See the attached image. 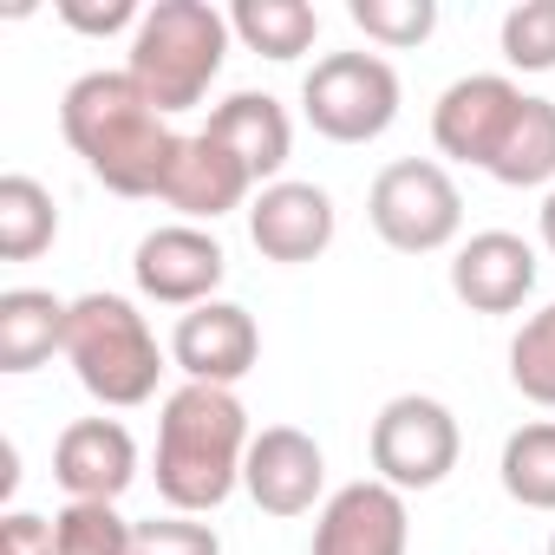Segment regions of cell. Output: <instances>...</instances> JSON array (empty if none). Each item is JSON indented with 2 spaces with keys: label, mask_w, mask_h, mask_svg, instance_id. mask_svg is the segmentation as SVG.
Here are the masks:
<instances>
[{
  "label": "cell",
  "mask_w": 555,
  "mask_h": 555,
  "mask_svg": "<svg viewBox=\"0 0 555 555\" xmlns=\"http://www.w3.org/2000/svg\"><path fill=\"white\" fill-rule=\"evenodd\" d=\"M60 131L86 157V170L118 196H164V177L177 164V131L164 112L131 86V73H86L60 99Z\"/></svg>",
  "instance_id": "6da1fadb"
},
{
  "label": "cell",
  "mask_w": 555,
  "mask_h": 555,
  "mask_svg": "<svg viewBox=\"0 0 555 555\" xmlns=\"http://www.w3.org/2000/svg\"><path fill=\"white\" fill-rule=\"evenodd\" d=\"M248 412L229 386H177L157 418V496L177 516H209L235 496L248 464Z\"/></svg>",
  "instance_id": "7a4b0ae2"
},
{
  "label": "cell",
  "mask_w": 555,
  "mask_h": 555,
  "mask_svg": "<svg viewBox=\"0 0 555 555\" xmlns=\"http://www.w3.org/2000/svg\"><path fill=\"white\" fill-rule=\"evenodd\" d=\"M229 14H216L209 0H157V8H144L138 34H131V86L164 112H196L229 60Z\"/></svg>",
  "instance_id": "3957f363"
},
{
  "label": "cell",
  "mask_w": 555,
  "mask_h": 555,
  "mask_svg": "<svg viewBox=\"0 0 555 555\" xmlns=\"http://www.w3.org/2000/svg\"><path fill=\"white\" fill-rule=\"evenodd\" d=\"M66 360L79 373V386L125 412V405H144L157 392V373H164V353H157V334L151 321L125 301V295H79L73 301V321H66Z\"/></svg>",
  "instance_id": "277c9868"
},
{
  "label": "cell",
  "mask_w": 555,
  "mask_h": 555,
  "mask_svg": "<svg viewBox=\"0 0 555 555\" xmlns=\"http://www.w3.org/2000/svg\"><path fill=\"white\" fill-rule=\"evenodd\" d=\"M366 216H373V229H379L386 248H399V255H438L464 229V196H457V183H451L444 164L399 157V164H386L373 177Z\"/></svg>",
  "instance_id": "5b68a950"
},
{
  "label": "cell",
  "mask_w": 555,
  "mask_h": 555,
  "mask_svg": "<svg viewBox=\"0 0 555 555\" xmlns=\"http://www.w3.org/2000/svg\"><path fill=\"white\" fill-rule=\"evenodd\" d=\"M301 112L334 144H373L399 118V73L379 53H327L301 79Z\"/></svg>",
  "instance_id": "8992f818"
},
{
  "label": "cell",
  "mask_w": 555,
  "mask_h": 555,
  "mask_svg": "<svg viewBox=\"0 0 555 555\" xmlns=\"http://www.w3.org/2000/svg\"><path fill=\"white\" fill-rule=\"evenodd\" d=\"M366 451H373L379 483H392V490L405 496V490H438V483L457 470L464 431H457V418H451V405H444V399L399 392V399H386V405H379Z\"/></svg>",
  "instance_id": "52a82bcc"
},
{
  "label": "cell",
  "mask_w": 555,
  "mask_h": 555,
  "mask_svg": "<svg viewBox=\"0 0 555 555\" xmlns=\"http://www.w3.org/2000/svg\"><path fill=\"white\" fill-rule=\"evenodd\" d=\"M131 274H138V295H144V301H164V308H183V314H190V308L216 301L222 274H229V255H222V242H216L209 229H196V222H164V229H151V235L138 242Z\"/></svg>",
  "instance_id": "ba28073f"
},
{
  "label": "cell",
  "mask_w": 555,
  "mask_h": 555,
  "mask_svg": "<svg viewBox=\"0 0 555 555\" xmlns=\"http://www.w3.org/2000/svg\"><path fill=\"white\" fill-rule=\"evenodd\" d=\"M522 99L529 92L516 79H503V73H470V79L444 86V99L431 105V144H438V157L490 170L496 151H503V138H509V125H516V112H522Z\"/></svg>",
  "instance_id": "9c48e42d"
},
{
  "label": "cell",
  "mask_w": 555,
  "mask_h": 555,
  "mask_svg": "<svg viewBox=\"0 0 555 555\" xmlns=\"http://www.w3.org/2000/svg\"><path fill=\"white\" fill-rule=\"evenodd\" d=\"M405 542H412L405 496L379 477L334 490L314 516V555H405Z\"/></svg>",
  "instance_id": "30bf717a"
},
{
  "label": "cell",
  "mask_w": 555,
  "mask_h": 555,
  "mask_svg": "<svg viewBox=\"0 0 555 555\" xmlns=\"http://www.w3.org/2000/svg\"><path fill=\"white\" fill-rule=\"evenodd\" d=\"M242 490L255 496V509L268 516H308L327 490V457L308 431L295 425H268L255 431L248 444V464H242Z\"/></svg>",
  "instance_id": "8fae6325"
},
{
  "label": "cell",
  "mask_w": 555,
  "mask_h": 555,
  "mask_svg": "<svg viewBox=\"0 0 555 555\" xmlns=\"http://www.w3.org/2000/svg\"><path fill=\"white\" fill-rule=\"evenodd\" d=\"M334 229H340V216H334V196H327L321 183L282 177V183H268V190L248 203V242H255L268 261H288V268L327 255V248H334Z\"/></svg>",
  "instance_id": "7c38bea8"
},
{
  "label": "cell",
  "mask_w": 555,
  "mask_h": 555,
  "mask_svg": "<svg viewBox=\"0 0 555 555\" xmlns=\"http://www.w3.org/2000/svg\"><path fill=\"white\" fill-rule=\"evenodd\" d=\"M170 360L190 386H229L261 360V334H255V314L235 308V301H203L177 321L170 334Z\"/></svg>",
  "instance_id": "4fadbf2b"
},
{
  "label": "cell",
  "mask_w": 555,
  "mask_h": 555,
  "mask_svg": "<svg viewBox=\"0 0 555 555\" xmlns=\"http://www.w3.org/2000/svg\"><path fill=\"white\" fill-rule=\"evenodd\" d=\"M451 295L470 314H516L535 295V248L516 229H477L451 255Z\"/></svg>",
  "instance_id": "5bb4252c"
},
{
  "label": "cell",
  "mask_w": 555,
  "mask_h": 555,
  "mask_svg": "<svg viewBox=\"0 0 555 555\" xmlns=\"http://www.w3.org/2000/svg\"><path fill=\"white\" fill-rule=\"evenodd\" d=\"M53 477L66 503H118L138 477V438L118 418H73L53 444Z\"/></svg>",
  "instance_id": "9a60e30c"
},
{
  "label": "cell",
  "mask_w": 555,
  "mask_h": 555,
  "mask_svg": "<svg viewBox=\"0 0 555 555\" xmlns=\"http://www.w3.org/2000/svg\"><path fill=\"white\" fill-rule=\"evenodd\" d=\"M248 190H255L248 164H242L229 144H216L209 131L183 138V144H177V164H170V177H164V203H170L183 222H196V229L216 222V216H229V209H242Z\"/></svg>",
  "instance_id": "2e32d148"
},
{
  "label": "cell",
  "mask_w": 555,
  "mask_h": 555,
  "mask_svg": "<svg viewBox=\"0 0 555 555\" xmlns=\"http://www.w3.org/2000/svg\"><path fill=\"white\" fill-rule=\"evenodd\" d=\"M216 144H229L242 164H248V177L268 190V183H282V164H288V151H295V125H288V112H282V99L274 92H229L216 112H209V125H203Z\"/></svg>",
  "instance_id": "e0dca14e"
},
{
  "label": "cell",
  "mask_w": 555,
  "mask_h": 555,
  "mask_svg": "<svg viewBox=\"0 0 555 555\" xmlns=\"http://www.w3.org/2000/svg\"><path fill=\"white\" fill-rule=\"evenodd\" d=\"M73 301L53 288H8L0 295V373H40L53 353H66Z\"/></svg>",
  "instance_id": "ac0fdd59"
},
{
  "label": "cell",
  "mask_w": 555,
  "mask_h": 555,
  "mask_svg": "<svg viewBox=\"0 0 555 555\" xmlns=\"http://www.w3.org/2000/svg\"><path fill=\"white\" fill-rule=\"evenodd\" d=\"M229 34L248 53L288 66V60H301L321 40V14L308 8V0H235V8H229Z\"/></svg>",
  "instance_id": "d6986e66"
},
{
  "label": "cell",
  "mask_w": 555,
  "mask_h": 555,
  "mask_svg": "<svg viewBox=\"0 0 555 555\" xmlns=\"http://www.w3.org/2000/svg\"><path fill=\"white\" fill-rule=\"evenodd\" d=\"M53 235H60L53 190L27 170H8L0 177V261H34L53 248Z\"/></svg>",
  "instance_id": "ffe728a7"
},
{
  "label": "cell",
  "mask_w": 555,
  "mask_h": 555,
  "mask_svg": "<svg viewBox=\"0 0 555 555\" xmlns=\"http://www.w3.org/2000/svg\"><path fill=\"white\" fill-rule=\"evenodd\" d=\"M490 177L503 190H542V183H555V99H522V112H516L496 164H490Z\"/></svg>",
  "instance_id": "44dd1931"
},
{
  "label": "cell",
  "mask_w": 555,
  "mask_h": 555,
  "mask_svg": "<svg viewBox=\"0 0 555 555\" xmlns=\"http://www.w3.org/2000/svg\"><path fill=\"white\" fill-rule=\"evenodd\" d=\"M509 503L522 509H555V425H522L503 438V464H496Z\"/></svg>",
  "instance_id": "7402d4cb"
},
{
  "label": "cell",
  "mask_w": 555,
  "mask_h": 555,
  "mask_svg": "<svg viewBox=\"0 0 555 555\" xmlns=\"http://www.w3.org/2000/svg\"><path fill=\"white\" fill-rule=\"evenodd\" d=\"M509 386L529 405H548L555 412V301L516 327V340H509Z\"/></svg>",
  "instance_id": "603a6c76"
},
{
  "label": "cell",
  "mask_w": 555,
  "mask_h": 555,
  "mask_svg": "<svg viewBox=\"0 0 555 555\" xmlns=\"http://www.w3.org/2000/svg\"><path fill=\"white\" fill-rule=\"evenodd\" d=\"M347 21L373 40V47H425L438 34V0H353Z\"/></svg>",
  "instance_id": "cb8c5ba5"
},
{
  "label": "cell",
  "mask_w": 555,
  "mask_h": 555,
  "mask_svg": "<svg viewBox=\"0 0 555 555\" xmlns=\"http://www.w3.org/2000/svg\"><path fill=\"white\" fill-rule=\"evenodd\" d=\"M53 529H60V555H131L138 542V522H125L118 503H66Z\"/></svg>",
  "instance_id": "d4e9b609"
},
{
  "label": "cell",
  "mask_w": 555,
  "mask_h": 555,
  "mask_svg": "<svg viewBox=\"0 0 555 555\" xmlns=\"http://www.w3.org/2000/svg\"><path fill=\"white\" fill-rule=\"evenodd\" d=\"M503 60L516 73H555V0H516L503 14Z\"/></svg>",
  "instance_id": "484cf974"
},
{
  "label": "cell",
  "mask_w": 555,
  "mask_h": 555,
  "mask_svg": "<svg viewBox=\"0 0 555 555\" xmlns=\"http://www.w3.org/2000/svg\"><path fill=\"white\" fill-rule=\"evenodd\" d=\"M131 555H222V535L209 529V522H196V516H151V522H138V542H131Z\"/></svg>",
  "instance_id": "4316f807"
},
{
  "label": "cell",
  "mask_w": 555,
  "mask_h": 555,
  "mask_svg": "<svg viewBox=\"0 0 555 555\" xmlns=\"http://www.w3.org/2000/svg\"><path fill=\"white\" fill-rule=\"evenodd\" d=\"M60 21L73 27V34H138V0H105V8H86V0H60Z\"/></svg>",
  "instance_id": "83f0119b"
},
{
  "label": "cell",
  "mask_w": 555,
  "mask_h": 555,
  "mask_svg": "<svg viewBox=\"0 0 555 555\" xmlns=\"http://www.w3.org/2000/svg\"><path fill=\"white\" fill-rule=\"evenodd\" d=\"M0 555H60V529L34 509H8V522H0Z\"/></svg>",
  "instance_id": "f1b7e54d"
},
{
  "label": "cell",
  "mask_w": 555,
  "mask_h": 555,
  "mask_svg": "<svg viewBox=\"0 0 555 555\" xmlns=\"http://www.w3.org/2000/svg\"><path fill=\"white\" fill-rule=\"evenodd\" d=\"M542 248H548V255H555V190H548V196H542Z\"/></svg>",
  "instance_id": "f546056e"
},
{
  "label": "cell",
  "mask_w": 555,
  "mask_h": 555,
  "mask_svg": "<svg viewBox=\"0 0 555 555\" xmlns=\"http://www.w3.org/2000/svg\"><path fill=\"white\" fill-rule=\"evenodd\" d=\"M548 555H555V535H548Z\"/></svg>",
  "instance_id": "4dcf8cb0"
}]
</instances>
